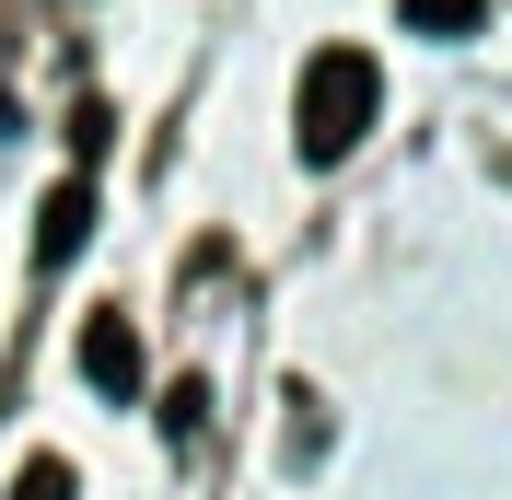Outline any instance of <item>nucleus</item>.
Returning <instances> with one entry per match:
<instances>
[{"instance_id":"1","label":"nucleus","mask_w":512,"mask_h":500,"mask_svg":"<svg viewBox=\"0 0 512 500\" xmlns=\"http://www.w3.org/2000/svg\"><path fill=\"white\" fill-rule=\"evenodd\" d=\"M373 105H384L373 47H315L303 82H291V152H303V163H350L361 128H373Z\"/></svg>"},{"instance_id":"2","label":"nucleus","mask_w":512,"mask_h":500,"mask_svg":"<svg viewBox=\"0 0 512 500\" xmlns=\"http://www.w3.org/2000/svg\"><path fill=\"white\" fill-rule=\"evenodd\" d=\"M82 384H94V396H140V384H152V349H140V326H128V314H94V326H82Z\"/></svg>"},{"instance_id":"3","label":"nucleus","mask_w":512,"mask_h":500,"mask_svg":"<svg viewBox=\"0 0 512 500\" xmlns=\"http://www.w3.org/2000/svg\"><path fill=\"white\" fill-rule=\"evenodd\" d=\"M82 245H94V175H59V187H47V210H35V256H47V268H70Z\"/></svg>"},{"instance_id":"4","label":"nucleus","mask_w":512,"mask_h":500,"mask_svg":"<svg viewBox=\"0 0 512 500\" xmlns=\"http://www.w3.org/2000/svg\"><path fill=\"white\" fill-rule=\"evenodd\" d=\"M489 0H408V35H478Z\"/></svg>"},{"instance_id":"5","label":"nucleus","mask_w":512,"mask_h":500,"mask_svg":"<svg viewBox=\"0 0 512 500\" xmlns=\"http://www.w3.org/2000/svg\"><path fill=\"white\" fill-rule=\"evenodd\" d=\"M0 500H70V466H59V454H24V466H12V489H0Z\"/></svg>"}]
</instances>
